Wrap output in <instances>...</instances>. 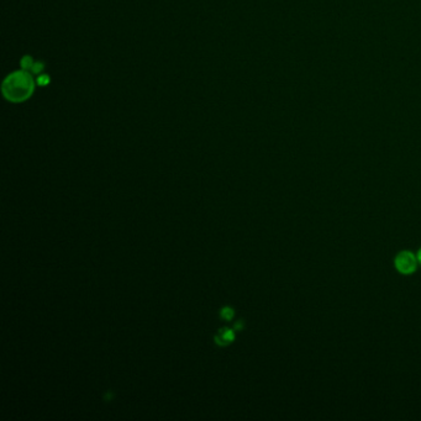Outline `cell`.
Here are the masks:
<instances>
[{
    "label": "cell",
    "mask_w": 421,
    "mask_h": 421,
    "mask_svg": "<svg viewBox=\"0 0 421 421\" xmlns=\"http://www.w3.org/2000/svg\"><path fill=\"white\" fill-rule=\"evenodd\" d=\"M50 83H51V78L49 74L41 73L37 76V79H36L37 85H40V87H46V85H49Z\"/></svg>",
    "instance_id": "5b68a950"
},
{
    "label": "cell",
    "mask_w": 421,
    "mask_h": 421,
    "mask_svg": "<svg viewBox=\"0 0 421 421\" xmlns=\"http://www.w3.org/2000/svg\"><path fill=\"white\" fill-rule=\"evenodd\" d=\"M44 71H45V63L41 62V61H37V62H35L33 68H31V73L36 74V76L44 73Z\"/></svg>",
    "instance_id": "8992f818"
},
{
    "label": "cell",
    "mask_w": 421,
    "mask_h": 421,
    "mask_svg": "<svg viewBox=\"0 0 421 421\" xmlns=\"http://www.w3.org/2000/svg\"><path fill=\"white\" fill-rule=\"evenodd\" d=\"M36 81L33 73L21 69L8 74L2 83L3 97L8 101L14 104L25 103L30 99L35 93Z\"/></svg>",
    "instance_id": "6da1fadb"
},
{
    "label": "cell",
    "mask_w": 421,
    "mask_h": 421,
    "mask_svg": "<svg viewBox=\"0 0 421 421\" xmlns=\"http://www.w3.org/2000/svg\"><path fill=\"white\" fill-rule=\"evenodd\" d=\"M417 260H419V263H421V250L417 252Z\"/></svg>",
    "instance_id": "ba28073f"
},
{
    "label": "cell",
    "mask_w": 421,
    "mask_h": 421,
    "mask_svg": "<svg viewBox=\"0 0 421 421\" xmlns=\"http://www.w3.org/2000/svg\"><path fill=\"white\" fill-rule=\"evenodd\" d=\"M417 263H419L417 257H415L414 253L410 251L399 252L395 260H394V266H395L396 271L404 274V276L414 273L417 268Z\"/></svg>",
    "instance_id": "7a4b0ae2"
},
{
    "label": "cell",
    "mask_w": 421,
    "mask_h": 421,
    "mask_svg": "<svg viewBox=\"0 0 421 421\" xmlns=\"http://www.w3.org/2000/svg\"><path fill=\"white\" fill-rule=\"evenodd\" d=\"M234 315V311L231 310L230 308H225V309H223V310H221V316H223L224 319H231V316Z\"/></svg>",
    "instance_id": "52a82bcc"
},
{
    "label": "cell",
    "mask_w": 421,
    "mask_h": 421,
    "mask_svg": "<svg viewBox=\"0 0 421 421\" xmlns=\"http://www.w3.org/2000/svg\"><path fill=\"white\" fill-rule=\"evenodd\" d=\"M217 342L219 343V345H226V343L231 342V341L234 340V332L231 331V330H223V332L219 335V336H217Z\"/></svg>",
    "instance_id": "3957f363"
},
{
    "label": "cell",
    "mask_w": 421,
    "mask_h": 421,
    "mask_svg": "<svg viewBox=\"0 0 421 421\" xmlns=\"http://www.w3.org/2000/svg\"><path fill=\"white\" fill-rule=\"evenodd\" d=\"M35 65V61H34V57L30 55H26L24 56L23 58H21L20 61V66H21V69H25V71H31V68H33V66Z\"/></svg>",
    "instance_id": "277c9868"
}]
</instances>
